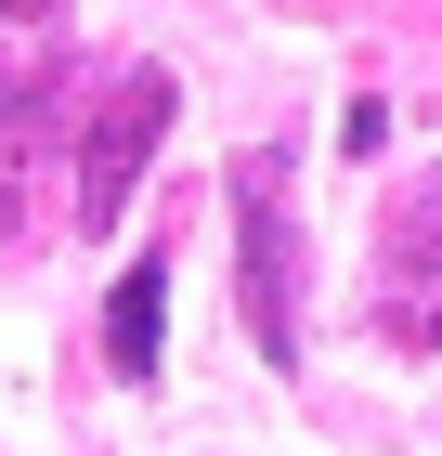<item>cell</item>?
Instances as JSON below:
<instances>
[{"instance_id": "obj_1", "label": "cell", "mask_w": 442, "mask_h": 456, "mask_svg": "<svg viewBox=\"0 0 442 456\" xmlns=\"http://www.w3.org/2000/svg\"><path fill=\"white\" fill-rule=\"evenodd\" d=\"M235 248H247V326L273 365H300V261H286V157H235Z\"/></svg>"}, {"instance_id": "obj_2", "label": "cell", "mask_w": 442, "mask_h": 456, "mask_svg": "<svg viewBox=\"0 0 442 456\" xmlns=\"http://www.w3.org/2000/svg\"><path fill=\"white\" fill-rule=\"evenodd\" d=\"M170 66H117V92H104V118H92V143H78V222H117L131 209V183H143V157H157V131H170Z\"/></svg>"}, {"instance_id": "obj_3", "label": "cell", "mask_w": 442, "mask_h": 456, "mask_svg": "<svg viewBox=\"0 0 442 456\" xmlns=\"http://www.w3.org/2000/svg\"><path fill=\"white\" fill-rule=\"evenodd\" d=\"M377 326L442 352V183L390 196V222H377Z\"/></svg>"}, {"instance_id": "obj_4", "label": "cell", "mask_w": 442, "mask_h": 456, "mask_svg": "<svg viewBox=\"0 0 442 456\" xmlns=\"http://www.w3.org/2000/svg\"><path fill=\"white\" fill-rule=\"evenodd\" d=\"M157 300H170V261L143 248L131 274H117V300H104V365L117 379H157Z\"/></svg>"}, {"instance_id": "obj_5", "label": "cell", "mask_w": 442, "mask_h": 456, "mask_svg": "<svg viewBox=\"0 0 442 456\" xmlns=\"http://www.w3.org/2000/svg\"><path fill=\"white\" fill-rule=\"evenodd\" d=\"M13 13H52V0H13Z\"/></svg>"}]
</instances>
